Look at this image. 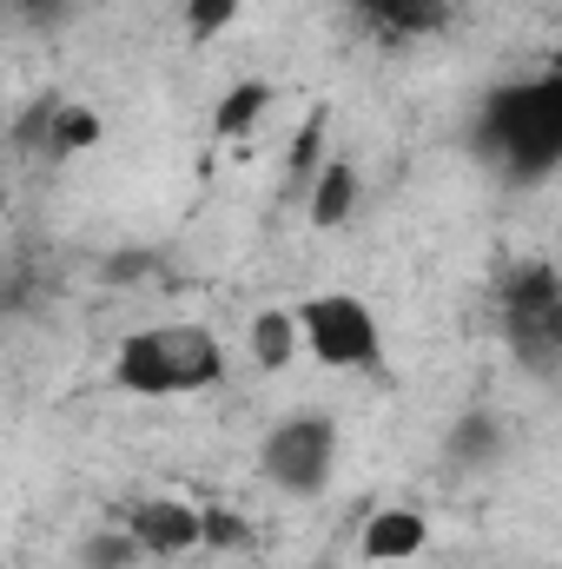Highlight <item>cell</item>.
I'll return each mask as SVG.
<instances>
[{
  "mask_svg": "<svg viewBox=\"0 0 562 569\" xmlns=\"http://www.w3.org/2000/svg\"><path fill=\"white\" fill-rule=\"evenodd\" d=\"M245 351H252L259 371H284V365L298 358V325H291L284 305H265V311L245 325Z\"/></svg>",
  "mask_w": 562,
  "mask_h": 569,
  "instance_id": "obj_11",
  "label": "cell"
},
{
  "mask_svg": "<svg viewBox=\"0 0 562 569\" xmlns=\"http://www.w3.org/2000/svg\"><path fill=\"white\" fill-rule=\"evenodd\" d=\"M510 457V425L496 418V411H463L456 425H450V463L456 470H490V463H503Z\"/></svg>",
  "mask_w": 562,
  "mask_h": 569,
  "instance_id": "obj_9",
  "label": "cell"
},
{
  "mask_svg": "<svg viewBox=\"0 0 562 569\" xmlns=\"http://www.w3.org/2000/svg\"><path fill=\"white\" fill-rule=\"evenodd\" d=\"M496 305H503V338H510V358L530 371V378H556L562 371V284L543 259L516 266L510 279L496 284Z\"/></svg>",
  "mask_w": 562,
  "mask_h": 569,
  "instance_id": "obj_4",
  "label": "cell"
},
{
  "mask_svg": "<svg viewBox=\"0 0 562 569\" xmlns=\"http://www.w3.org/2000/svg\"><path fill=\"white\" fill-rule=\"evenodd\" d=\"M225 378V345L205 325H145L120 338L113 351V385L133 398H192Z\"/></svg>",
  "mask_w": 562,
  "mask_h": 569,
  "instance_id": "obj_1",
  "label": "cell"
},
{
  "mask_svg": "<svg viewBox=\"0 0 562 569\" xmlns=\"http://www.w3.org/2000/svg\"><path fill=\"white\" fill-rule=\"evenodd\" d=\"M100 133H107V120H100L93 107H47V127H40V140L53 146L60 159H67V152L100 146Z\"/></svg>",
  "mask_w": 562,
  "mask_h": 569,
  "instance_id": "obj_13",
  "label": "cell"
},
{
  "mask_svg": "<svg viewBox=\"0 0 562 569\" xmlns=\"http://www.w3.org/2000/svg\"><path fill=\"white\" fill-rule=\"evenodd\" d=\"M239 7L245 0H185V33L192 40H212V33H225L239 20Z\"/></svg>",
  "mask_w": 562,
  "mask_h": 569,
  "instance_id": "obj_15",
  "label": "cell"
},
{
  "mask_svg": "<svg viewBox=\"0 0 562 569\" xmlns=\"http://www.w3.org/2000/svg\"><path fill=\"white\" fill-rule=\"evenodd\" d=\"M358 199H364V179H358V166H351L344 152H324V166L304 179V219H311L318 232H338V226H351Z\"/></svg>",
  "mask_w": 562,
  "mask_h": 569,
  "instance_id": "obj_8",
  "label": "cell"
},
{
  "mask_svg": "<svg viewBox=\"0 0 562 569\" xmlns=\"http://www.w3.org/2000/svg\"><path fill=\"white\" fill-rule=\"evenodd\" d=\"M423 550H430V523H423V510H411V503H384L358 530V557L364 563H411Z\"/></svg>",
  "mask_w": 562,
  "mask_h": 569,
  "instance_id": "obj_7",
  "label": "cell"
},
{
  "mask_svg": "<svg viewBox=\"0 0 562 569\" xmlns=\"http://www.w3.org/2000/svg\"><path fill=\"white\" fill-rule=\"evenodd\" d=\"M265 107H272V87H265V80H239V87L219 100V113H212V133H219V140H245V133L265 120Z\"/></svg>",
  "mask_w": 562,
  "mask_h": 569,
  "instance_id": "obj_12",
  "label": "cell"
},
{
  "mask_svg": "<svg viewBox=\"0 0 562 569\" xmlns=\"http://www.w3.org/2000/svg\"><path fill=\"white\" fill-rule=\"evenodd\" d=\"M80 563L87 569H133L140 563V543H133L127 530H100V537L80 550Z\"/></svg>",
  "mask_w": 562,
  "mask_h": 569,
  "instance_id": "obj_14",
  "label": "cell"
},
{
  "mask_svg": "<svg viewBox=\"0 0 562 569\" xmlns=\"http://www.w3.org/2000/svg\"><path fill=\"white\" fill-rule=\"evenodd\" d=\"M338 418H324V411H291L279 425L265 430V443H259V470H265V483L284 490V497H318L324 483H331V470H338Z\"/></svg>",
  "mask_w": 562,
  "mask_h": 569,
  "instance_id": "obj_5",
  "label": "cell"
},
{
  "mask_svg": "<svg viewBox=\"0 0 562 569\" xmlns=\"http://www.w3.org/2000/svg\"><path fill=\"white\" fill-rule=\"evenodd\" d=\"M0 206H7V179H0Z\"/></svg>",
  "mask_w": 562,
  "mask_h": 569,
  "instance_id": "obj_18",
  "label": "cell"
},
{
  "mask_svg": "<svg viewBox=\"0 0 562 569\" xmlns=\"http://www.w3.org/2000/svg\"><path fill=\"white\" fill-rule=\"evenodd\" d=\"M324 166V113H311V127H304V140L291 146V192H304V179Z\"/></svg>",
  "mask_w": 562,
  "mask_h": 569,
  "instance_id": "obj_16",
  "label": "cell"
},
{
  "mask_svg": "<svg viewBox=\"0 0 562 569\" xmlns=\"http://www.w3.org/2000/svg\"><path fill=\"white\" fill-rule=\"evenodd\" d=\"M205 503H192V497H140L133 510H127V537L140 543V557H185V550H199V517Z\"/></svg>",
  "mask_w": 562,
  "mask_h": 569,
  "instance_id": "obj_6",
  "label": "cell"
},
{
  "mask_svg": "<svg viewBox=\"0 0 562 569\" xmlns=\"http://www.w3.org/2000/svg\"><path fill=\"white\" fill-rule=\"evenodd\" d=\"M378 40H423L443 27V0H351Z\"/></svg>",
  "mask_w": 562,
  "mask_h": 569,
  "instance_id": "obj_10",
  "label": "cell"
},
{
  "mask_svg": "<svg viewBox=\"0 0 562 569\" xmlns=\"http://www.w3.org/2000/svg\"><path fill=\"white\" fill-rule=\"evenodd\" d=\"M291 325H298V351H311L331 371L384 365V325H378L371 298H358V291H311L291 305Z\"/></svg>",
  "mask_w": 562,
  "mask_h": 569,
  "instance_id": "obj_3",
  "label": "cell"
},
{
  "mask_svg": "<svg viewBox=\"0 0 562 569\" xmlns=\"http://www.w3.org/2000/svg\"><path fill=\"white\" fill-rule=\"evenodd\" d=\"M476 146L516 172V179H543L562 159V80H523V87H503L483 120H476Z\"/></svg>",
  "mask_w": 562,
  "mask_h": 569,
  "instance_id": "obj_2",
  "label": "cell"
},
{
  "mask_svg": "<svg viewBox=\"0 0 562 569\" xmlns=\"http://www.w3.org/2000/svg\"><path fill=\"white\" fill-rule=\"evenodd\" d=\"M20 7H27V13H33L40 27H60V20L73 13V0H20Z\"/></svg>",
  "mask_w": 562,
  "mask_h": 569,
  "instance_id": "obj_17",
  "label": "cell"
}]
</instances>
